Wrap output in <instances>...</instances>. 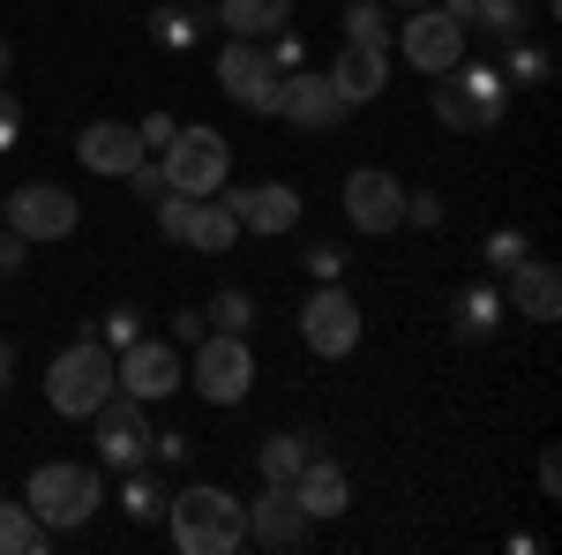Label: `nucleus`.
Returning <instances> with one entry per match:
<instances>
[{"instance_id": "1", "label": "nucleus", "mask_w": 562, "mask_h": 555, "mask_svg": "<svg viewBox=\"0 0 562 555\" xmlns=\"http://www.w3.org/2000/svg\"><path fill=\"white\" fill-rule=\"evenodd\" d=\"M166 533L180 555H240L248 548V503L217 480H188L180 496H166Z\"/></svg>"}, {"instance_id": "2", "label": "nucleus", "mask_w": 562, "mask_h": 555, "mask_svg": "<svg viewBox=\"0 0 562 555\" xmlns=\"http://www.w3.org/2000/svg\"><path fill=\"white\" fill-rule=\"evenodd\" d=\"M23 503L38 511L45 533H76V525H90L98 503H105V466H83V458H45V466L31 473V488H23Z\"/></svg>"}, {"instance_id": "3", "label": "nucleus", "mask_w": 562, "mask_h": 555, "mask_svg": "<svg viewBox=\"0 0 562 555\" xmlns=\"http://www.w3.org/2000/svg\"><path fill=\"white\" fill-rule=\"evenodd\" d=\"M113 390H121V384H113V353L90 338V331L45 360V406H53L60 421H90Z\"/></svg>"}, {"instance_id": "4", "label": "nucleus", "mask_w": 562, "mask_h": 555, "mask_svg": "<svg viewBox=\"0 0 562 555\" xmlns=\"http://www.w3.org/2000/svg\"><path fill=\"white\" fill-rule=\"evenodd\" d=\"M188 353H195L188 384L203 390V406H240L256 390V345L240 338V331H203Z\"/></svg>"}, {"instance_id": "5", "label": "nucleus", "mask_w": 562, "mask_h": 555, "mask_svg": "<svg viewBox=\"0 0 562 555\" xmlns=\"http://www.w3.org/2000/svg\"><path fill=\"white\" fill-rule=\"evenodd\" d=\"M158 173H166V188H180V196H217L233 180V143L217 129H180L158 151Z\"/></svg>"}, {"instance_id": "6", "label": "nucleus", "mask_w": 562, "mask_h": 555, "mask_svg": "<svg viewBox=\"0 0 562 555\" xmlns=\"http://www.w3.org/2000/svg\"><path fill=\"white\" fill-rule=\"evenodd\" d=\"M390 53L413 68V76H450L458 60H465V23H450L442 8H413L405 23H397V38H390Z\"/></svg>"}, {"instance_id": "7", "label": "nucleus", "mask_w": 562, "mask_h": 555, "mask_svg": "<svg viewBox=\"0 0 562 555\" xmlns=\"http://www.w3.org/2000/svg\"><path fill=\"white\" fill-rule=\"evenodd\" d=\"M360 331H368V315H360V300L346 293V278H338V286H315V293L301 300V345L315 360H346L352 345H360Z\"/></svg>"}, {"instance_id": "8", "label": "nucleus", "mask_w": 562, "mask_h": 555, "mask_svg": "<svg viewBox=\"0 0 562 555\" xmlns=\"http://www.w3.org/2000/svg\"><path fill=\"white\" fill-rule=\"evenodd\" d=\"M0 211H8L0 225H8V233H23L31 248H38V241H68V233L83 225V203H76L60 180H23Z\"/></svg>"}, {"instance_id": "9", "label": "nucleus", "mask_w": 562, "mask_h": 555, "mask_svg": "<svg viewBox=\"0 0 562 555\" xmlns=\"http://www.w3.org/2000/svg\"><path fill=\"white\" fill-rule=\"evenodd\" d=\"M113 384L128 390V398H143V406H166V398L188 384V360H180L173 338H150V331H143L135 345L113 353Z\"/></svg>"}, {"instance_id": "10", "label": "nucleus", "mask_w": 562, "mask_h": 555, "mask_svg": "<svg viewBox=\"0 0 562 555\" xmlns=\"http://www.w3.org/2000/svg\"><path fill=\"white\" fill-rule=\"evenodd\" d=\"M90 428H98V466H105V473L150 466V406H143V398L113 390V398L90 413Z\"/></svg>"}, {"instance_id": "11", "label": "nucleus", "mask_w": 562, "mask_h": 555, "mask_svg": "<svg viewBox=\"0 0 562 555\" xmlns=\"http://www.w3.org/2000/svg\"><path fill=\"white\" fill-rule=\"evenodd\" d=\"M346 113H352V106L338 98V84H330L323 68H293V76H278V106H270V121L323 135V129H338Z\"/></svg>"}, {"instance_id": "12", "label": "nucleus", "mask_w": 562, "mask_h": 555, "mask_svg": "<svg viewBox=\"0 0 562 555\" xmlns=\"http://www.w3.org/2000/svg\"><path fill=\"white\" fill-rule=\"evenodd\" d=\"M217 84H225V98H233L240 113H262V121H270V106H278V68H270L262 38H225L217 45Z\"/></svg>"}, {"instance_id": "13", "label": "nucleus", "mask_w": 562, "mask_h": 555, "mask_svg": "<svg viewBox=\"0 0 562 555\" xmlns=\"http://www.w3.org/2000/svg\"><path fill=\"white\" fill-rule=\"evenodd\" d=\"M338 203H346L352 233H375V241L405 225V188H397V173H383V166H352L346 188H338Z\"/></svg>"}, {"instance_id": "14", "label": "nucleus", "mask_w": 562, "mask_h": 555, "mask_svg": "<svg viewBox=\"0 0 562 555\" xmlns=\"http://www.w3.org/2000/svg\"><path fill=\"white\" fill-rule=\"evenodd\" d=\"M233 218H240V233H256V241H278V233H293L301 225V188L293 180H256V188H217Z\"/></svg>"}, {"instance_id": "15", "label": "nucleus", "mask_w": 562, "mask_h": 555, "mask_svg": "<svg viewBox=\"0 0 562 555\" xmlns=\"http://www.w3.org/2000/svg\"><path fill=\"white\" fill-rule=\"evenodd\" d=\"M315 541V518L293 503V488L262 480V496H248V548H307Z\"/></svg>"}, {"instance_id": "16", "label": "nucleus", "mask_w": 562, "mask_h": 555, "mask_svg": "<svg viewBox=\"0 0 562 555\" xmlns=\"http://www.w3.org/2000/svg\"><path fill=\"white\" fill-rule=\"evenodd\" d=\"M510 323V300H503V278H473L450 293V338L458 345H487Z\"/></svg>"}, {"instance_id": "17", "label": "nucleus", "mask_w": 562, "mask_h": 555, "mask_svg": "<svg viewBox=\"0 0 562 555\" xmlns=\"http://www.w3.org/2000/svg\"><path fill=\"white\" fill-rule=\"evenodd\" d=\"M323 76H330V84H338V98L360 113V106H375V98L390 90V45H352L346 38V45H338V60H330Z\"/></svg>"}, {"instance_id": "18", "label": "nucleus", "mask_w": 562, "mask_h": 555, "mask_svg": "<svg viewBox=\"0 0 562 555\" xmlns=\"http://www.w3.org/2000/svg\"><path fill=\"white\" fill-rule=\"evenodd\" d=\"M503 300H510V315L518 323H555L562 315V278L548 256H525L518 270H503Z\"/></svg>"}, {"instance_id": "19", "label": "nucleus", "mask_w": 562, "mask_h": 555, "mask_svg": "<svg viewBox=\"0 0 562 555\" xmlns=\"http://www.w3.org/2000/svg\"><path fill=\"white\" fill-rule=\"evenodd\" d=\"M76 158H83V173H98V180H121V173H128L135 158H150V151H143L135 121H90V129L76 135Z\"/></svg>"}, {"instance_id": "20", "label": "nucleus", "mask_w": 562, "mask_h": 555, "mask_svg": "<svg viewBox=\"0 0 562 555\" xmlns=\"http://www.w3.org/2000/svg\"><path fill=\"white\" fill-rule=\"evenodd\" d=\"M450 84H458V98H465L473 135L503 129V113H510V84H503V68H487V60H458V68H450Z\"/></svg>"}, {"instance_id": "21", "label": "nucleus", "mask_w": 562, "mask_h": 555, "mask_svg": "<svg viewBox=\"0 0 562 555\" xmlns=\"http://www.w3.org/2000/svg\"><path fill=\"white\" fill-rule=\"evenodd\" d=\"M293 503H301L315 525H323V518H346V511H352V480H346V466L315 451V458L293 473Z\"/></svg>"}, {"instance_id": "22", "label": "nucleus", "mask_w": 562, "mask_h": 555, "mask_svg": "<svg viewBox=\"0 0 562 555\" xmlns=\"http://www.w3.org/2000/svg\"><path fill=\"white\" fill-rule=\"evenodd\" d=\"M315 451H323V443H315L307 428H270V435L256 443V473H262V480H278V488H293V473H301Z\"/></svg>"}, {"instance_id": "23", "label": "nucleus", "mask_w": 562, "mask_h": 555, "mask_svg": "<svg viewBox=\"0 0 562 555\" xmlns=\"http://www.w3.org/2000/svg\"><path fill=\"white\" fill-rule=\"evenodd\" d=\"M211 8H188V0H150V45L158 53H195L203 45Z\"/></svg>"}, {"instance_id": "24", "label": "nucleus", "mask_w": 562, "mask_h": 555, "mask_svg": "<svg viewBox=\"0 0 562 555\" xmlns=\"http://www.w3.org/2000/svg\"><path fill=\"white\" fill-rule=\"evenodd\" d=\"M211 23H225V38H270L293 23V0H217Z\"/></svg>"}, {"instance_id": "25", "label": "nucleus", "mask_w": 562, "mask_h": 555, "mask_svg": "<svg viewBox=\"0 0 562 555\" xmlns=\"http://www.w3.org/2000/svg\"><path fill=\"white\" fill-rule=\"evenodd\" d=\"M233 241H240V218H233V203H225V196H203V203H195V218H188V248H195V256H233Z\"/></svg>"}, {"instance_id": "26", "label": "nucleus", "mask_w": 562, "mask_h": 555, "mask_svg": "<svg viewBox=\"0 0 562 555\" xmlns=\"http://www.w3.org/2000/svg\"><path fill=\"white\" fill-rule=\"evenodd\" d=\"M555 76V53L532 38V31H518V38H503V84L510 90H540Z\"/></svg>"}, {"instance_id": "27", "label": "nucleus", "mask_w": 562, "mask_h": 555, "mask_svg": "<svg viewBox=\"0 0 562 555\" xmlns=\"http://www.w3.org/2000/svg\"><path fill=\"white\" fill-rule=\"evenodd\" d=\"M45 541H53V533L38 525V511L0 496V555H45Z\"/></svg>"}, {"instance_id": "28", "label": "nucleus", "mask_w": 562, "mask_h": 555, "mask_svg": "<svg viewBox=\"0 0 562 555\" xmlns=\"http://www.w3.org/2000/svg\"><path fill=\"white\" fill-rule=\"evenodd\" d=\"M121 511H128L135 525H158V518H166V480H158L150 466L121 473Z\"/></svg>"}, {"instance_id": "29", "label": "nucleus", "mask_w": 562, "mask_h": 555, "mask_svg": "<svg viewBox=\"0 0 562 555\" xmlns=\"http://www.w3.org/2000/svg\"><path fill=\"white\" fill-rule=\"evenodd\" d=\"M390 15H397V8H383V0H346V8H338V23H346L352 45H390V38H397Z\"/></svg>"}, {"instance_id": "30", "label": "nucleus", "mask_w": 562, "mask_h": 555, "mask_svg": "<svg viewBox=\"0 0 562 555\" xmlns=\"http://www.w3.org/2000/svg\"><path fill=\"white\" fill-rule=\"evenodd\" d=\"M203 323H211V331H240V338H248V331H256V293H248V286H217L211 308H203Z\"/></svg>"}, {"instance_id": "31", "label": "nucleus", "mask_w": 562, "mask_h": 555, "mask_svg": "<svg viewBox=\"0 0 562 555\" xmlns=\"http://www.w3.org/2000/svg\"><path fill=\"white\" fill-rule=\"evenodd\" d=\"M90 338L105 345V353H121V345H135V338H143V308H135V300H113V308H105V315L90 323Z\"/></svg>"}, {"instance_id": "32", "label": "nucleus", "mask_w": 562, "mask_h": 555, "mask_svg": "<svg viewBox=\"0 0 562 555\" xmlns=\"http://www.w3.org/2000/svg\"><path fill=\"white\" fill-rule=\"evenodd\" d=\"M525 23H532L525 0H473V31H487V38H518Z\"/></svg>"}, {"instance_id": "33", "label": "nucleus", "mask_w": 562, "mask_h": 555, "mask_svg": "<svg viewBox=\"0 0 562 555\" xmlns=\"http://www.w3.org/2000/svg\"><path fill=\"white\" fill-rule=\"evenodd\" d=\"M525 256H532V241H525L518 225H495V233H487V241H480V263H487V270H495V278H503V270H518Z\"/></svg>"}, {"instance_id": "34", "label": "nucleus", "mask_w": 562, "mask_h": 555, "mask_svg": "<svg viewBox=\"0 0 562 555\" xmlns=\"http://www.w3.org/2000/svg\"><path fill=\"white\" fill-rule=\"evenodd\" d=\"M150 466L188 473L195 466V435H188V428H150Z\"/></svg>"}, {"instance_id": "35", "label": "nucleus", "mask_w": 562, "mask_h": 555, "mask_svg": "<svg viewBox=\"0 0 562 555\" xmlns=\"http://www.w3.org/2000/svg\"><path fill=\"white\" fill-rule=\"evenodd\" d=\"M195 203H203V196H180V188H166V196L150 203V211H158V233H166L173 248H188V218H195Z\"/></svg>"}, {"instance_id": "36", "label": "nucleus", "mask_w": 562, "mask_h": 555, "mask_svg": "<svg viewBox=\"0 0 562 555\" xmlns=\"http://www.w3.org/2000/svg\"><path fill=\"white\" fill-rule=\"evenodd\" d=\"M442 218H450V203L435 188H405V225L413 233H442Z\"/></svg>"}, {"instance_id": "37", "label": "nucleus", "mask_w": 562, "mask_h": 555, "mask_svg": "<svg viewBox=\"0 0 562 555\" xmlns=\"http://www.w3.org/2000/svg\"><path fill=\"white\" fill-rule=\"evenodd\" d=\"M262 53H270V68H278V76L307 68V38L293 31V23H285V31H270V38H262Z\"/></svg>"}, {"instance_id": "38", "label": "nucleus", "mask_w": 562, "mask_h": 555, "mask_svg": "<svg viewBox=\"0 0 562 555\" xmlns=\"http://www.w3.org/2000/svg\"><path fill=\"white\" fill-rule=\"evenodd\" d=\"M346 248H338V241H315V248H307V278H315V286H338V278H346Z\"/></svg>"}, {"instance_id": "39", "label": "nucleus", "mask_w": 562, "mask_h": 555, "mask_svg": "<svg viewBox=\"0 0 562 555\" xmlns=\"http://www.w3.org/2000/svg\"><path fill=\"white\" fill-rule=\"evenodd\" d=\"M23 143V98H15V84H0V158Z\"/></svg>"}, {"instance_id": "40", "label": "nucleus", "mask_w": 562, "mask_h": 555, "mask_svg": "<svg viewBox=\"0 0 562 555\" xmlns=\"http://www.w3.org/2000/svg\"><path fill=\"white\" fill-rule=\"evenodd\" d=\"M135 135H143V151L158 158V151H166V143L180 135V121H173V113H143V121H135Z\"/></svg>"}, {"instance_id": "41", "label": "nucleus", "mask_w": 562, "mask_h": 555, "mask_svg": "<svg viewBox=\"0 0 562 555\" xmlns=\"http://www.w3.org/2000/svg\"><path fill=\"white\" fill-rule=\"evenodd\" d=\"M15 270H31V241L23 233H0V278H15Z\"/></svg>"}, {"instance_id": "42", "label": "nucleus", "mask_w": 562, "mask_h": 555, "mask_svg": "<svg viewBox=\"0 0 562 555\" xmlns=\"http://www.w3.org/2000/svg\"><path fill=\"white\" fill-rule=\"evenodd\" d=\"M203 331H211V323H203V308H180V315H173V345H195Z\"/></svg>"}, {"instance_id": "43", "label": "nucleus", "mask_w": 562, "mask_h": 555, "mask_svg": "<svg viewBox=\"0 0 562 555\" xmlns=\"http://www.w3.org/2000/svg\"><path fill=\"white\" fill-rule=\"evenodd\" d=\"M540 496H562V458L555 451H540Z\"/></svg>"}, {"instance_id": "44", "label": "nucleus", "mask_w": 562, "mask_h": 555, "mask_svg": "<svg viewBox=\"0 0 562 555\" xmlns=\"http://www.w3.org/2000/svg\"><path fill=\"white\" fill-rule=\"evenodd\" d=\"M435 8H442L450 23H465V31H473V0H435Z\"/></svg>"}, {"instance_id": "45", "label": "nucleus", "mask_w": 562, "mask_h": 555, "mask_svg": "<svg viewBox=\"0 0 562 555\" xmlns=\"http://www.w3.org/2000/svg\"><path fill=\"white\" fill-rule=\"evenodd\" d=\"M15 384V353H8V338H0V390Z\"/></svg>"}, {"instance_id": "46", "label": "nucleus", "mask_w": 562, "mask_h": 555, "mask_svg": "<svg viewBox=\"0 0 562 555\" xmlns=\"http://www.w3.org/2000/svg\"><path fill=\"white\" fill-rule=\"evenodd\" d=\"M8 76H15V45L0 38V84H8Z\"/></svg>"}, {"instance_id": "47", "label": "nucleus", "mask_w": 562, "mask_h": 555, "mask_svg": "<svg viewBox=\"0 0 562 555\" xmlns=\"http://www.w3.org/2000/svg\"><path fill=\"white\" fill-rule=\"evenodd\" d=\"M383 8H405V15H413V8H428V0H383Z\"/></svg>"}, {"instance_id": "48", "label": "nucleus", "mask_w": 562, "mask_h": 555, "mask_svg": "<svg viewBox=\"0 0 562 555\" xmlns=\"http://www.w3.org/2000/svg\"><path fill=\"white\" fill-rule=\"evenodd\" d=\"M0 203H8V196H0ZM0 218H8V211H0Z\"/></svg>"}, {"instance_id": "49", "label": "nucleus", "mask_w": 562, "mask_h": 555, "mask_svg": "<svg viewBox=\"0 0 562 555\" xmlns=\"http://www.w3.org/2000/svg\"><path fill=\"white\" fill-rule=\"evenodd\" d=\"M0 286H8V278H0Z\"/></svg>"}]
</instances>
